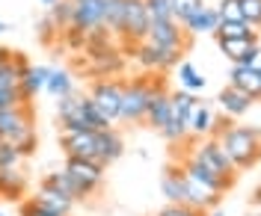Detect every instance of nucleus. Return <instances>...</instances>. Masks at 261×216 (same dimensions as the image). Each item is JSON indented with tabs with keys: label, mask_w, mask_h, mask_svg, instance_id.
<instances>
[{
	"label": "nucleus",
	"mask_w": 261,
	"mask_h": 216,
	"mask_svg": "<svg viewBox=\"0 0 261 216\" xmlns=\"http://www.w3.org/2000/svg\"><path fill=\"white\" fill-rule=\"evenodd\" d=\"M57 118H60V131H107L113 128L107 118L98 113L89 95H65L57 98Z\"/></svg>",
	"instance_id": "obj_1"
},
{
	"label": "nucleus",
	"mask_w": 261,
	"mask_h": 216,
	"mask_svg": "<svg viewBox=\"0 0 261 216\" xmlns=\"http://www.w3.org/2000/svg\"><path fill=\"white\" fill-rule=\"evenodd\" d=\"M220 145L228 154V160L234 163L238 172L252 169L261 163V128H249V125H231L223 136Z\"/></svg>",
	"instance_id": "obj_2"
},
{
	"label": "nucleus",
	"mask_w": 261,
	"mask_h": 216,
	"mask_svg": "<svg viewBox=\"0 0 261 216\" xmlns=\"http://www.w3.org/2000/svg\"><path fill=\"white\" fill-rule=\"evenodd\" d=\"M158 77L143 74V77H134L125 80V92H122V107H119V121H146V110H148V98L154 92Z\"/></svg>",
	"instance_id": "obj_3"
},
{
	"label": "nucleus",
	"mask_w": 261,
	"mask_h": 216,
	"mask_svg": "<svg viewBox=\"0 0 261 216\" xmlns=\"http://www.w3.org/2000/svg\"><path fill=\"white\" fill-rule=\"evenodd\" d=\"M187 154H190V157H196V160H199L205 169H211L214 175H220V178H226V181H231V183L238 181V169H234V163L228 160V154L223 151L220 139L205 136V139H202V142H196Z\"/></svg>",
	"instance_id": "obj_4"
},
{
	"label": "nucleus",
	"mask_w": 261,
	"mask_h": 216,
	"mask_svg": "<svg viewBox=\"0 0 261 216\" xmlns=\"http://www.w3.org/2000/svg\"><path fill=\"white\" fill-rule=\"evenodd\" d=\"M122 92H125V80H119V77H101L92 83L89 89V98L92 104L98 107V113L107 118L110 125L119 121V107H122Z\"/></svg>",
	"instance_id": "obj_5"
},
{
	"label": "nucleus",
	"mask_w": 261,
	"mask_h": 216,
	"mask_svg": "<svg viewBox=\"0 0 261 216\" xmlns=\"http://www.w3.org/2000/svg\"><path fill=\"white\" fill-rule=\"evenodd\" d=\"M63 172L81 187L86 196H92L98 187L104 183V172H107V166L98 163V160H86V157H65Z\"/></svg>",
	"instance_id": "obj_6"
},
{
	"label": "nucleus",
	"mask_w": 261,
	"mask_h": 216,
	"mask_svg": "<svg viewBox=\"0 0 261 216\" xmlns=\"http://www.w3.org/2000/svg\"><path fill=\"white\" fill-rule=\"evenodd\" d=\"M146 42H148V45H154V48L178 50V53H184L187 45H190V36L184 33V27H181V24H175V21L169 18V21H151V24H148Z\"/></svg>",
	"instance_id": "obj_7"
},
{
	"label": "nucleus",
	"mask_w": 261,
	"mask_h": 216,
	"mask_svg": "<svg viewBox=\"0 0 261 216\" xmlns=\"http://www.w3.org/2000/svg\"><path fill=\"white\" fill-rule=\"evenodd\" d=\"M30 131H33V104H18V107L0 110V139L3 142H18Z\"/></svg>",
	"instance_id": "obj_8"
},
{
	"label": "nucleus",
	"mask_w": 261,
	"mask_h": 216,
	"mask_svg": "<svg viewBox=\"0 0 261 216\" xmlns=\"http://www.w3.org/2000/svg\"><path fill=\"white\" fill-rule=\"evenodd\" d=\"M148 24H151V18H148V12H146V3H143V0H125V12H122V33H119V36L137 48L140 42H146Z\"/></svg>",
	"instance_id": "obj_9"
},
{
	"label": "nucleus",
	"mask_w": 261,
	"mask_h": 216,
	"mask_svg": "<svg viewBox=\"0 0 261 216\" xmlns=\"http://www.w3.org/2000/svg\"><path fill=\"white\" fill-rule=\"evenodd\" d=\"M134 56H137V63L146 71H158V74H163V71H169V68H175L181 63L178 50H163V48L148 45V42H140L134 48Z\"/></svg>",
	"instance_id": "obj_10"
},
{
	"label": "nucleus",
	"mask_w": 261,
	"mask_h": 216,
	"mask_svg": "<svg viewBox=\"0 0 261 216\" xmlns=\"http://www.w3.org/2000/svg\"><path fill=\"white\" fill-rule=\"evenodd\" d=\"M60 145L65 157H98V133L95 131H60Z\"/></svg>",
	"instance_id": "obj_11"
},
{
	"label": "nucleus",
	"mask_w": 261,
	"mask_h": 216,
	"mask_svg": "<svg viewBox=\"0 0 261 216\" xmlns=\"http://www.w3.org/2000/svg\"><path fill=\"white\" fill-rule=\"evenodd\" d=\"M98 27H104V6L101 0H77L71 9V30L77 33H92Z\"/></svg>",
	"instance_id": "obj_12"
},
{
	"label": "nucleus",
	"mask_w": 261,
	"mask_h": 216,
	"mask_svg": "<svg viewBox=\"0 0 261 216\" xmlns=\"http://www.w3.org/2000/svg\"><path fill=\"white\" fill-rule=\"evenodd\" d=\"M172 113V101H169V89H166V80L158 77V83H154V92H151V98H148V110H146V125L151 131H161L163 125H166V118Z\"/></svg>",
	"instance_id": "obj_13"
},
{
	"label": "nucleus",
	"mask_w": 261,
	"mask_h": 216,
	"mask_svg": "<svg viewBox=\"0 0 261 216\" xmlns=\"http://www.w3.org/2000/svg\"><path fill=\"white\" fill-rule=\"evenodd\" d=\"M181 169L187 172V178H193L196 183H202L205 190H211V193H217V196H223V193H228L234 183L226 181V178H220V175H214L211 169H205L196 157H190V154H184V160H181Z\"/></svg>",
	"instance_id": "obj_14"
},
{
	"label": "nucleus",
	"mask_w": 261,
	"mask_h": 216,
	"mask_svg": "<svg viewBox=\"0 0 261 216\" xmlns=\"http://www.w3.org/2000/svg\"><path fill=\"white\" fill-rule=\"evenodd\" d=\"M161 193L166 196V204H187V172L181 169V163L163 169Z\"/></svg>",
	"instance_id": "obj_15"
},
{
	"label": "nucleus",
	"mask_w": 261,
	"mask_h": 216,
	"mask_svg": "<svg viewBox=\"0 0 261 216\" xmlns=\"http://www.w3.org/2000/svg\"><path fill=\"white\" fill-rule=\"evenodd\" d=\"M33 201H36L39 207L50 210V213H57V216H71V207H74V199H68L63 190H57V187H50V183H45V181L39 187V193L33 196Z\"/></svg>",
	"instance_id": "obj_16"
},
{
	"label": "nucleus",
	"mask_w": 261,
	"mask_h": 216,
	"mask_svg": "<svg viewBox=\"0 0 261 216\" xmlns=\"http://www.w3.org/2000/svg\"><path fill=\"white\" fill-rule=\"evenodd\" d=\"M217 104H220V110H223V116L228 118H241L246 116L249 110H252V104L255 101L249 98V95H244L241 89H234V86H223L220 89V95H217Z\"/></svg>",
	"instance_id": "obj_17"
},
{
	"label": "nucleus",
	"mask_w": 261,
	"mask_h": 216,
	"mask_svg": "<svg viewBox=\"0 0 261 216\" xmlns=\"http://www.w3.org/2000/svg\"><path fill=\"white\" fill-rule=\"evenodd\" d=\"M228 86L241 89L244 95H249L252 101H261V71L249 66H231L228 71Z\"/></svg>",
	"instance_id": "obj_18"
},
{
	"label": "nucleus",
	"mask_w": 261,
	"mask_h": 216,
	"mask_svg": "<svg viewBox=\"0 0 261 216\" xmlns=\"http://www.w3.org/2000/svg\"><path fill=\"white\" fill-rule=\"evenodd\" d=\"M122 154H125V139H122V133L116 131V128L98 131V157H95L98 163L110 166V163H116Z\"/></svg>",
	"instance_id": "obj_19"
},
{
	"label": "nucleus",
	"mask_w": 261,
	"mask_h": 216,
	"mask_svg": "<svg viewBox=\"0 0 261 216\" xmlns=\"http://www.w3.org/2000/svg\"><path fill=\"white\" fill-rule=\"evenodd\" d=\"M211 125H214L211 104H208V101H196V107L190 110V116H187V131H190V136L205 139V136L211 133Z\"/></svg>",
	"instance_id": "obj_20"
},
{
	"label": "nucleus",
	"mask_w": 261,
	"mask_h": 216,
	"mask_svg": "<svg viewBox=\"0 0 261 216\" xmlns=\"http://www.w3.org/2000/svg\"><path fill=\"white\" fill-rule=\"evenodd\" d=\"M220 201H223V196H217L211 190H205L202 183H196L193 178H187V204H190L193 210L208 213V210H217V207H220Z\"/></svg>",
	"instance_id": "obj_21"
},
{
	"label": "nucleus",
	"mask_w": 261,
	"mask_h": 216,
	"mask_svg": "<svg viewBox=\"0 0 261 216\" xmlns=\"http://www.w3.org/2000/svg\"><path fill=\"white\" fill-rule=\"evenodd\" d=\"M50 77V68L48 66H30V71H27V77L18 83V92H21V101L24 104H30L39 92H45V83H48Z\"/></svg>",
	"instance_id": "obj_22"
},
{
	"label": "nucleus",
	"mask_w": 261,
	"mask_h": 216,
	"mask_svg": "<svg viewBox=\"0 0 261 216\" xmlns=\"http://www.w3.org/2000/svg\"><path fill=\"white\" fill-rule=\"evenodd\" d=\"M217 27H220V15H217V9L214 6H205L202 12H196L187 24H184V33L190 36H214L217 33Z\"/></svg>",
	"instance_id": "obj_23"
},
{
	"label": "nucleus",
	"mask_w": 261,
	"mask_h": 216,
	"mask_svg": "<svg viewBox=\"0 0 261 216\" xmlns=\"http://www.w3.org/2000/svg\"><path fill=\"white\" fill-rule=\"evenodd\" d=\"M27 193V178L18 169H0V199L6 201H21Z\"/></svg>",
	"instance_id": "obj_24"
},
{
	"label": "nucleus",
	"mask_w": 261,
	"mask_h": 216,
	"mask_svg": "<svg viewBox=\"0 0 261 216\" xmlns=\"http://www.w3.org/2000/svg\"><path fill=\"white\" fill-rule=\"evenodd\" d=\"M214 39H246V42H258V30L244 24V21H220Z\"/></svg>",
	"instance_id": "obj_25"
},
{
	"label": "nucleus",
	"mask_w": 261,
	"mask_h": 216,
	"mask_svg": "<svg viewBox=\"0 0 261 216\" xmlns=\"http://www.w3.org/2000/svg\"><path fill=\"white\" fill-rule=\"evenodd\" d=\"M45 92L54 98H65V95H74V80L65 68H50V77L45 83Z\"/></svg>",
	"instance_id": "obj_26"
},
{
	"label": "nucleus",
	"mask_w": 261,
	"mask_h": 216,
	"mask_svg": "<svg viewBox=\"0 0 261 216\" xmlns=\"http://www.w3.org/2000/svg\"><path fill=\"white\" fill-rule=\"evenodd\" d=\"M205 6H208L205 0H169L172 21H175V24H181V27H184V24H187V21H190L196 12H202Z\"/></svg>",
	"instance_id": "obj_27"
},
{
	"label": "nucleus",
	"mask_w": 261,
	"mask_h": 216,
	"mask_svg": "<svg viewBox=\"0 0 261 216\" xmlns=\"http://www.w3.org/2000/svg\"><path fill=\"white\" fill-rule=\"evenodd\" d=\"M166 139V142H172V145H178V142H184L187 136H190V131H187V118L175 116V113H169V118H166V125H163L161 131H158Z\"/></svg>",
	"instance_id": "obj_28"
},
{
	"label": "nucleus",
	"mask_w": 261,
	"mask_h": 216,
	"mask_svg": "<svg viewBox=\"0 0 261 216\" xmlns=\"http://www.w3.org/2000/svg\"><path fill=\"white\" fill-rule=\"evenodd\" d=\"M178 83L184 86V89H187V92H202V89H205V83H208V80H205V77H202V74H199V68L193 66V63H178Z\"/></svg>",
	"instance_id": "obj_29"
},
{
	"label": "nucleus",
	"mask_w": 261,
	"mask_h": 216,
	"mask_svg": "<svg viewBox=\"0 0 261 216\" xmlns=\"http://www.w3.org/2000/svg\"><path fill=\"white\" fill-rule=\"evenodd\" d=\"M104 6V30L122 33V12H125V0H101Z\"/></svg>",
	"instance_id": "obj_30"
},
{
	"label": "nucleus",
	"mask_w": 261,
	"mask_h": 216,
	"mask_svg": "<svg viewBox=\"0 0 261 216\" xmlns=\"http://www.w3.org/2000/svg\"><path fill=\"white\" fill-rule=\"evenodd\" d=\"M45 183H50V187H57V190H63L65 196H68V199H74V201L89 199V196H86V193H83L81 187H77V183L71 181V178H68L65 172H50L48 178H45Z\"/></svg>",
	"instance_id": "obj_31"
},
{
	"label": "nucleus",
	"mask_w": 261,
	"mask_h": 216,
	"mask_svg": "<svg viewBox=\"0 0 261 216\" xmlns=\"http://www.w3.org/2000/svg\"><path fill=\"white\" fill-rule=\"evenodd\" d=\"M217 45L223 50V56H226L231 66H238L241 63V56L246 53L249 45H255V42H246V39H217Z\"/></svg>",
	"instance_id": "obj_32"
},
{
	"label": "nucleus",
	"mask_w": 261,
	"mask_h": 216,
	"mask_svg": "<svg viewBox=\"0 0 261 216\" xmlns=\"http://www.w3.org/2000/svg\"><path fill=\"white\" fill-rule=\"evenodd\" d=\"M169 101H172V113L181 118H187L199 98H196L193 92H187V89H178V92H169Z\"/></svg>",
	"instance_id": "obj_33"
},
{
	"label": "nucleus",
	"mask_w": 261,
	"mask_h": 216,
	"mask_svg": "<svg viewBox=\"0 0 261 216\" xmlns=\"http://www.w3.org/2000/svg\"><path fill=\"white\" fill-rule=\"evenodd\" d=\"M71 9H74V3H71V0H57V3L50 6L48 15H50V21L60 27V33L71 27Z\"/></svg>",
	"instance_id": "obj_34"
},
{
	"label": "nucleus",
	"mask_w": 261,
	"mask_h": 216,
	"mask_svg": "<svg viewBox=\"0 0 261 216\" xmlns=\"http://www.w3.org/2000/svg\"><path fill=\"white\" fill-rule=\"evenodd\" d=\"M241 15H244V24L261 30V0H241Z\"/></svg>",
	"instance_id": "obj_35"
},
{
	"label": "nucleus",
	"mask_w": 261,
	"mask_h": 216,
	"mask_svg": "<svg viewBox=\"0 0 261 216\" xmlns=\"http://www.w3.org/2000/svg\"><path fill=\"white\" fill-rule=\"evenodd\" d=\"M220 21H244L241 15V0H220V6H214Z\"/></svg>",
	"instance_id": "obj_36"
},
{
	"label": "nucleus",
	"mask_w": 261,
	"mask_h": 216,
	"mask_svg": "<svg viewBox=\"0 0 261 216\" xmlns=\"http://www.w3.org/2000/svg\"><path fill=\"white\" fill-rule=\"evenodd\" d=\"M18 163H21L18 148L12 142H3V139H0V169H18Z\"/></svg>",
	"instance_id": "obj_37"
},
{
	"label": "nucleus",
	"mask_w": 261,
	"mask_h": 216,
	"mask_svg": "<svg viewBox=\"0 0 261 216\" xmlns=\"http://www.w3.org/2000/svg\"><path fill=\"white\" fill-rule=\"evenodd\" d=\"M15 86H18V71L9 59V63L0 66V89H15Z\"/></svg>",
	"instance_id": "obj_38"
},
{
	"label": "nucleus",
	"mask_w": 261,
	"mask_h": 216,
	"mask_svg": "<svg viewBox=\"0 0 261 216\" xmlns=\"http://www.w3.org/2000/svg\"><path fill=\"white\" fill-rule=\"evenodd\" d=\"M12 145L18 148V154H21V157H30L33 151H36V145H39V139H36V131L24 133V136H21L18 142H12Z\"/></svg>",
	"instance_id": "obj_39"
},
{
	"label": "nucleus",
	"mask_w": 261,
	"mask_h": 216,
	"mask_svg": "<svg viewBox=\"0 0 261 216\" xmlns=\"http://www.w3.org/2000/svg\"><path fill=\"white\" fill-rule=\"evenodd\" d=\"M158 216H202L199 210H193L190 204H166L158 210Z\"/></svg>",
	"instance_id": "obj_40"
},
{
	"label": "nucleus",
	"mask_w": 261,
	"mask_h": 216,
	"mask_svg": "<svg viewBox=\"0 0 261 216\" xmlns=\"http://www.w3.org/2000/svg\"><path fill=\"white\" fill-rule=\"evenodd\" d=\"M54 36H60V27L50 21V15H45L42 21H39V39L48 45V42H54Z\"/></svg>",
	"instance_id": "obj_41"
},
{
	"label": "nucleus",
	"mask_w": 261,
	"mask_h": 216,
	"mask_svg": "<svg viewBox=\"0 0 261 216\" xmlns=\"http://www.w3.org/2000/svg\"><path fill=\"white\" fill-rule=\"evenodd\" d=\"M231 125H234V118H228V116H214V125H211V133H208V136H211V139H220V136H223V133H226Z\"/></svg>",
	"instance_id": "obj_42"
},
{
	"label": "nucleus",
	"mask_w": 261,
	"mask_h": 216,
	"mask_svg": "<svg viewBox=\"0 0 261 216\" xmlns=\"http://www.w3.org/2000/svg\"><path fill=\"white\" fill-rule=\"evenodd\" d=\"M18 104H24L21 101V92L15 89H0V110H6V107H18Z\"/></svg>",
	"instance_id": "obj_43"
},
{
	"label": "nucleus",
	"mask_w": 261,
	"mask_h": 216,
	"mask_svg": "<svg viewBox=\"0 0 261 216\" xmlns=\"http://www.w3.org/2000/svg\"><path fill=\"white\" fill-rule=\"evenodd\" d=\"M21 216H57V213H50L45 207H39L33 199H27V201H21Z\"/></svg>",
	"instance_id": "obj_44"
},
{
	"label": "nucleus",
	"mask_w": 261,
	"mask_h": 216,
	"mask_svg": "<svg viewBox=\"0 0 261 216\" xmlns=\"http://www.w3.org/2000/svg\"><path fill=\"white\" fill-rule=\"evenodd\" d=\"M258 53H261V45L255 42V45H249V48H246V53L241 56V63H238V66H249V68H252V63H255V56H258Z\"/></svg>",
	"instance_id": "obj_45"
},
{
	"label": "nucleus",
	"mask_w": 261,
	"mask_h": 216,
	"mask_svg": "<svg viewBox=\"0 0 261 216\" xmlns=\"http://www.w3.org/2000/svg\"><path fill=\"white\" fill-rule=\"evenodd\" d=\"M249 201H252V204H258V207H261V181H258V187L252 190V196H249Z\"/></svg>",
	"instance_id": "obj_46"
},
{
	"label": "nucleus",
	"mask_w": 261,
	"mask_h": 216,
	"mask_svg": "<svg viewBox=\"0 0 261 216\" xmlns=\"http://www.w3.org/2000/svg\"><path fill=\"white\" fill-rule=\"evenodd\" d=\"M9 59H12V50H9V48H0V66H3V63H9Z\"/></svg>",
	"instance_id": "obj_47"
},
{
	"label": "nucleus",
	"mask_w": 261,
	"mask_h": 216,
	"mask_svg": "<svg viewBox=\"0 0 261 216\" xmlns=\"http://www.w3.org/2000/svg\"><path fill=\"white\" fill-rule=\"evenodd\" d=\"M202 216H226V213H223V210L217 207V210H208V213H202Z\"/></svg>",
	"instance_id": "obj_48"
},
{
	"label": "nucleus",
	"mask_w": 261,
	"mask_h": 216,
	"mask_svg": "<svg viewBox=\"0 0 261 216\" xmlns=\"http://www.w3.org/2000/svg\"><path fill=\"white\" fill-rule=\"evenodd\" d=\"M252 68H255V71H261V53L255 56V63H252Z\"/></svg>",
	"instance_id": "obj_49"
},
{
	"label": "nucleus",
	"mask_w": 261,
	"mask_h": 216,
	"mask_svg": "<svg viewBox=\"0 0 261 216\" xmlns=\"http://www.w3.org/2000/svg\"><path fill=\"white\" fill-rule=\"evenodd\" d=\"M54 3H57V0H42V6H48V9L54 6Z\"/></svg>",
	"instance_id": "obj_50"
},
{
	"label": "nucleus",
	"mask_w": 261,
	"mask_h": 216,
	"mask_svg": "<svg viewBox=\"0 0 261 216\" xmlns=\"http://www.w3.org/2000/svg\"><path fill=\"white\" fill-rule=\"evenodd\" d=\"M3 30H6V24H3V21H0V33H3Z\"/></svg>",
	"instance_id": "obj_51"
},
{
	"label": "nucleus",
	"mask_w": 261,
	"mask_h": 216,
	"mask_svg": "<svg viewBox=\"0 0 261 216\" xmlns=\"http://www.w3.org/2000/svg\"><path fill=\"white\" fill-rule=\"evenodd\" d=\"M71 3H77V0H71Z\"/></svg>",
	"instance_id": "obj_52"
},
{
	"label": "nucleus",
	"mask_w": 261,
	"mask_h": 216,
	"mask_svg": "<svg viewBox=\"0 0 261 216\" xmlns=\"http://www.w3.org/2000/svg\"><path fill=\"white\" fill-rule=\"evenodd\" d=\"M255 216H261V213H255Z\"/></svg>",
	"instance_id": "obj_53"
},
{
	"label": "nucleus",
	"mask_w": 261,
	"mask_h": 216,
	"mask_svg": "<svg viewBox=\"0 0 261 216\" xmlns=\"http://www.w3.org/2000/svg\"><path fill=\"white\" fill-rule=\"evenodd\" d=\"M0 216H3V213H0Z\"/></svg>",
	"instance_id": "obj_54"
}]
</instances>
